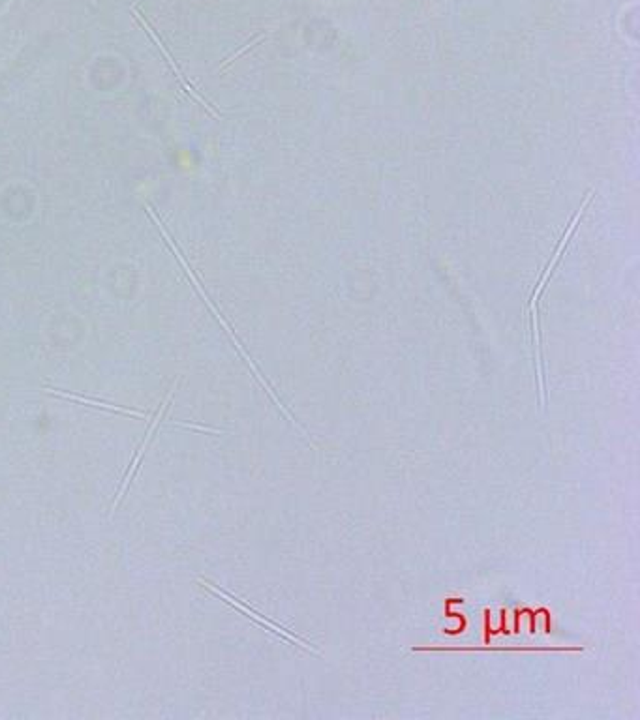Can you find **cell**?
I'll return each instance as SVG.
<instances>
[{"mask_svg": "<svg viewBox=\"0 0 640 720\" xmlns=\"http://www.w3.org/2000/svg\"><path fill=\"white\" fill-rule=\"evenodd\" d=\"M165 404H167V400H165L164 404L160 405L158 413H156V416H154V422H153V424H150V428H148L147 437H145V441H143V443H141V447H139V452H137V456H136V458H134V462H131V469L128 471L126 479H124V484H122L121 491H119V499H117V503H115V507H113V510H117V507H119V501H121L122 496H124V491H126L128 484H130V482H131V476H134V473H136L137 464H139V462H141L143 454H145V448H147V445H148V439H150V437H153L154 430H156V426L160 424V419H162V411L165 409Z\"/></svg>", "mask_w": 640, "mask_h": 720, "instance_id": "cell-3", "label": "cell"}, {"mask_svg": "<svg viewBox=\"0 0 640 720\" xmlns=\"http://www.w3.org/2000/svg\"><path fill=\"white\" fill-rule=\"evenodd\" d=\"M413 651H432V653H436V651H487V653H548V651H556V653H559V651H565V653H576V651H584V647H537V645H531V647H528V645H518V647H413Z\"/></svg>", "mask_w": 640, "mask_h": 720, "instance_id": "cell-2", "label": "cell"}, {"mask_svg": "<svg viewBox=\"0 0 640 720\" xmlns=\"http://www.w3.org/2000/svg\"><path fill=\"white\" fill-rule=\"evenodd\" d=\"M203 584H205V587H208V589L213 591V593H216V595H218V596H222V599H224V602H227V604H231V606H233V608H237V610H239V611H242V613H244V616H247V617L254 619V621H256L257 625H259V627L267 628V630L274 632V634H276V636H280V638L288 640V642H291V644L302 645L304 649H308V651H310V653H314V655L319 656L318 651H314L312 645H308V642H304V640H302L301 636H297V634H293V632H291V630H288V628L280 627V625L273 623V621H271V619H267V617H265V616H261L259 611H256V610H254V608H250V606H248V604H244V602H241V600L233 599V596H231L230 593H225V591L218 589V587H216V585H214V584H208V582H203Z\"/></svg>", "mask_w": 640, "mask_h": 720, "instance_id": "cell-1", "label": "cell"}]
</instances>
